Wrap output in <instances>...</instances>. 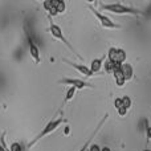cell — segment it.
Instances as JSON below:
<instances>
[{
    "label": "cell",
    "instance_id": "obj_1",
    "mask_svg": "<svg viewBox=\"0 0 151 151\" xmlns=\"http://www.w3.org/2000/svg\"><path fill=\"white\" fill-rule=\"evenodd\" d=\"M101 5L102 9L109 11L111 13H117V15H131V16H145L142 11H138L135 8L123 5L121 3H114V4H105V3H98Z\"/></svg>",
    "mask_w": 151,
    "mask_h": 151
},
{
    "label": "cell",
    "instance_id": "obj_2",
    "mask_svg": "<svg viewBox=\"0 0 151 151\" xmlns=\"http://www.w3.org/2000/svg\"><path fill=\"white\" fill-rule=\"evenodd\" d=\"M63 122H65L63 117H58L57 119H52V121H50V122H48V125L45 126L44 129H42V130H41V133H40L39 135L36 137V138H33L31 142H29L28 147H29V149H31V147H32V146H35V145H36L39 141H41L42 138H45V137H47V135H49L50 133H53V131H55V130H57V129L61 126V123H63Z\"/></svg>",
    "mask_w": 151,
    "mask_h": 151
},
{
    "label": "cell",
    "instance_id": "obj_3",
    "mask_svg": "<svg viewBox=\"0 0 151 151\" xmlns=\"http://www.w3.org/2000/svg\"><path fill=\"white\" fill-rule=\"evenodd\" d=\"M49 19H50V23H49V32H50V35H52L53 37H56V39H57V40H60V41H63L64 44H65L66 47H68L69 49H70L72 52L74 53V55H76V57H78V58H80V60H82V61H83V57H82V56H81L80 53H77V50H76L73 47H72V45H70V42H69L68 40L65 39V36H64V35H63V31H61V28H60V27H58L57 24H55V23H53V21H52V17H49Z\"/></svg>",
    "mask_w": 151,
    "mask_h": 151
},
{
    "label": "cell",
    "instance_id": "obj_4",
    "mask_svg": "<svg viewBox=\"0 0 151 151\" xmlns=\"http://www.w3.org/2000/svg\"><path fill=\"white\" fill-rule=\"evenodd\" d=\"M90 11L93 12V15L96 16L97 19H98L99 24H101L104 28H106V29H121V28H122L119 24H115L114 21L111 20V19H109L107 16L102 15V13L99 12V11H97L94 7H90Z\"/></svg>",
    "mask_w": 151,
    "mask_h": 151
},
{
    "label": "cell",
    "instance_id": "obj_5",
    "mask_svg": "<svg viewBox=\"0 0 151 151\" xmlns=\"http://www.w3.org/2000/svg\"><path fill=\"white\" fill-rule=\"evenodd\" d=\"M58 83L61 85H70L76 88L77 90H82V89H94V85L86 82V81H82L80 78H61L58 81Z\"/></svg>",
    "mask_w": 151,
    "mask_h": 151
},
{
    "label": "cell",
    "instance_id": "obj_6",
    "mask_svg": "<svg viewBox=\"0 0 151 151\" xmlns=\"http://www.w3.org/2000/svg\"><path fill=\"white\" fill-rule=\"evenodd\" d=\"M25 36H27V42H28V49H29V53H31L32 58L35 60L36 64H40V50H39V47L35 44L33 39L31 36V32L27 31L25 32Z\"/></svg>",
    "mask_w": 151,
    "mask_h": 151
},
{
    "label": "cell",
    "instance_id": "obj_7",
    "mask_svg": "<svg viewBox=\"0 0 151 151\" xmlns=\"http://www.w3.org/2000/svg\"><path fill=\"white\" fill-rule=\"evenodd\" d=\"M63 61L64 63H66V64H69L72 68L76 69L77 72H80V74L85 76V77H91V76H94L93 73H91L90 69H89L86 65H83V64H77V63H74V61H72V60H68V58H63Z\"/></svg>",
    "mask_w": 151,
    "mask_h": 151
},
{
    "label": "cell",
    "instance_id": "obj_8",
    "mask_svg": "<svg viewBox=\"0 0 151 151\" xmlns=\"http://www.w3.org/2000/svg\"><path fill=\"white\" fill-rule=\"evenodd\" d=\"M107 117H109V115H107V114H105V115H104V118H102V119H101V122H99V123H98V125H97L96 130H94V131H93V133H91V135H90V137H89V138H88V141H86V142H85V143H83V146H82V147H81V149H80V151H86V149H88V147H89V145H90L91 139H93V138H94V137H96V135H97V133H98V130H99V129H101V127H102V126H104V123H105V122H106Z\"/></svg>",
    "mask_w": 151,
    "mask_h": 151
},
{
    "label": "cell",
    "instance_id": "obj_9",
    "mask_svg": "<svg viewBox=\"0 0 151 151\" xmlns=\"http://www.w3.org/2000/svg\"><path fill=\"white\" fill-rule=\"evenodd\" d=\"M102 66H104V58H94L93 61L90 63V70L91 73H98V72H101Z\"/></svg>",
    "mask_w": 151,
    "mask_h": 151
},
{
    "label": "cell",
    "instance_id": "obj_10",
    "mask_svg": "<svg viewBox=\"0 0 151 151\" xmlns=\"http://www.w3.org/2000/svg\"><path fill=\"white\" fill-rule=\"evenodd\" d=\"M122 73H123V77H125L126 81L131 80L133 78V66L130 64H123L122 65Z\"/></svg>",
    "mask_w": 151,
    "mask_h": 151
},
{
    "label": "cell",
    "instance_id": "obj_11",
    "mask_svg": "<svg viewBox=\"0 0 151 151\" xmlns=\"http://www.w3.org/2000/svg\"><path fill=\"white\" fill-rule=\"evenodd\" d=\"M52 7L57 11V13H63L65 12L66 5H65V1H63V0H52Z\"/></svg>",
    "mask_w": 151,
    "mask_h": 151
},
{
    "label": "cell",
    "instance_id": "obj_12",
    "mask_svg": "<svg viewBox=\"0 0 151 151\" xmlns=\"http://www.w3.org/2000/svg\"><path fill=\"white\" fill-rule=\"evenodd\" d=\"M113 76L115 78V82H117L118 86H123L126 82L125 77H123V73H122V69L121 70H117V72H113Z\"/></svg>",
    "mask_w": 151,
    "mask_h": 151
},
{
    "label": "cell",
    "instance_id": "obj_13",
    "mask_svg": "<svg viewBox=\"0 0 151 151\" xmlns=\"http://www.w3.org/2000/svg\"><path fill=\"white\" fill-rule=\"evenodd\" d=\"M126 61V52L123 49H117V57H115V63L118 64H125Z\"/></svg>",
    "mask_w": 151,
    "mask_h": 151
},
{
    "label": "cell",
    "instance_id": "obj_14",
    "mask_svg": "<svg viewBox=\"0 0 151 151\" xmlns=\"http://www.w3.org/2000/svg\"><path fill=\"white\" fill-rule=\"evenodd\" d=\"M0 151H9V147L7 146V142H5V133H1L0 135Z\"/></svg>",
    "mask_w": 151,
    "mask_h": 151
},
{
    "label": "cell",
    "instance_id": "obj_15",
    "mask_svg": "<svg viewBox=\"0 0 151 151\" xmlns=\"http://www.w3.org/2000/svg\"><path fill=\"white\" fill-rule=\"evenodd\" d=\"M115 57H117V48H110L107 52V61L115 63Z\"/></svg>",
    "mask_w": 151,
    "mask_h": 151
},
{
    "label": "cell",
    "instance_id": "obj_16",
    "mask_svg": "<svg viewBox=\"0 0 151 151\" xmlns=\"http://www.w3.org/2000/svg\"><path fill=\"white\" fill-rule=\"evenodd\" d=\"M76 91H77V89L73 88V86H70V88L68 89V91H66V96H65V102H68V101H70V99H73Z\"/></svg>",
    "mask_w": 151,
    "mask_h": 151
},
{
    "label": "cell",
    "instance_id": "obj_17",
    "mask_svg": "<svg viewBox=\"0 0 151 151\" xmlns=\"http://www.w3.org/2000/svg\"><path fill=\"white\" fill-rule=\"evenodd\" d=\"M121 99H122V106L127 110L129 107L131 106V98H130V97H127V96H125V97H122Z\"/></svg>",
    "mask_w": 151,
    "mask_h": 151
},
{
    "label": "cell",
    "instance_id": "obj_18",
    "mask_svg": "<svg viewBox=\"0 0 151 151\" xmlns=\"http://www.w3.org/2000/svg\"><path fill=\"white\" fill-rule=\"evenodd\" d=\"M113 64L114 63H111V61H106L104 64V68L106 70V73H113Z\"/></svg>",
    "mask_w": 151,
    "mask_h": 151
},
{
    "label": "cell",
    "instance_id": "obj_19",
    "mask_svg": "<svg viewBox=\"0 0 151 151\" xmlns=\"http://www.w3.org/2000/svg\"><path fill=\"white\" fill-rule=\"evenodd\" d=\"M9 151H21V146L19 143H16V142H13L9 147Z\"/></svg>",
    "mask_w": 151,
    "mask_h": 151
},
{
    "label": "cell",
    "instance_id": "obj_20",
    "mask_svg": "<svg viewBox=\"0 0 151 151\" xmlns=\"http://www.w3.org/2000/svg\"><path fill=\"white\" fill-rule=\"evenodd\" d=\"M145 125H146V135H147V138L151 139V126L149 125L147 121H145Z\"/></svg>",
    "mask_w": 151,
    "mask_h": 151
},
{
    "label": "cell",
    "instance_id": "obj_21",
    "mask_svg": "<svg viewBox=\"0 0 151 151\" xmlns=\"http://www.w3.org/2000/svg\"><path fill=\"white\" fill-rule=\"evenodd\" d=\"M114 106H115V109H121L122 107V99L121 98H115L114 99Z\"/></svg>",
    "mask_w": 151,
    "mask_h": 151
},
{
    "label": "cell",
    "instance_id": "obj_22",
    "mask_svg": "<svg viewBox=\"0 0 151 151\" xmlns=\"http://www.w3.org/2000/svg\"><path fill=\"white\" fill-rule=\"evenodd\" d=\"M117 111H118V114H119L121 117H125V115H126V113H127V110H126L125 107L122 106V107H121V109H118Z\"/></svg>",
    "mask_w": 151,
    "mask_h": 151
},
{
    "label": "cell",
    "instance_id": "obj_23",
    "mask_svg": "<svg viewBox=\"0 0 151 151\" xmlns=\"http://www.w3.org/2000/svg\"><path fill=\"white\" fill-rule=\"evenodd\" d=\"M89 151H101V149H99L98 145L94 143V145H91V146H90V150H89Z\"/></svg>",
    "mask_w": 151,
    "mask_h": 151
},
{
    "label": "cell",
    "instance_id": "obj_24",
    "mask_svg": "<svg viewBox=\"0 0 151 151\" xmlns=\"http://www.w3.org/2000/svg\"><path fill=\"white\" fill-rule=\"evenodd\" d=\"M101 151H111V149H109V147H104V149H101Z\"/></svg>",
    "mask_w": 151,
    "mask_h": 151
},
{
    "label": "cell",
    "instance_id": "obj_25",
    "mask_svg": "<svg viewBox=\"0 0 151 151\" xmlns=\"http://www.w3.org/2000/svg\"><path fill=\"white\" fill-rule=\"evenodd\" d=\"M143 151H151V150H149V149H146V150H143Z\"/></svg>",
    "mask_w": 151,
    "mask_h": 151
}]
</instances>
